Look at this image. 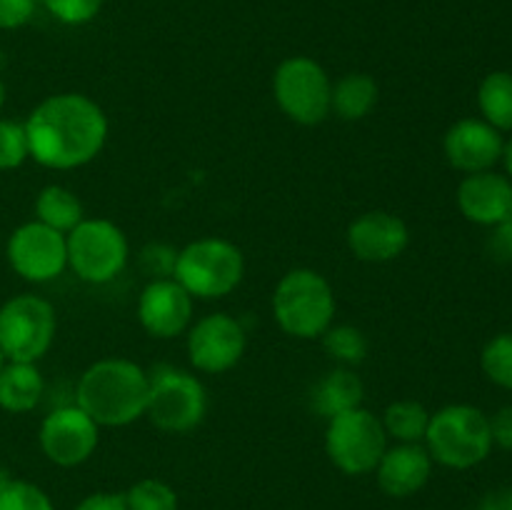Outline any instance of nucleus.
I'll return each mask as SVG.
<instances>
[{
	"label": "nucleus",
	"instance_id": "nucleus-1",
	"mask_svg": "<svg viewBox=\"0 0 512 510\" xmlns=\"http://www.w3.org/2000/svg\"><path fill=\"white\" fill-rule=\"evenodd\" d=\"M30 158L50 170L83 168L95 160L108 140V118L83 93L45 98L25 120Z\"/></svg>",
	"mask_w": 512,
	"mask_h": 510
},
{
	"label": "nucleus",
	"instance_id": "nucleus-2",
	"mask_svg": "<svg viewBox=\"0 0 512 510\" xmlns=\"http://www.w3.org/2000/svg\"><path fill=\"white\" fill-rule=\"evenodd\" d=\"M150 378L138 363L103 358L90 365L75 388V405L105 428H123L143 418Z\"/></svg>",
	"mask_w": 512,
	"mask_h": 510
},
{
	"label": "nucleus",
	"instance_id": "nucleus-3",
	"mask_svg": "<svg viewBox=\"0 0 512 510\" xmlns=\"http://www.w3.org/2000/svg\"><path fill=\"white\" fill-rule=\"evenodd\" d=\"M423 443L433 463L453 470L475 468L495 448L490 418L480 408L465 403L445 405L438 413H430Z\"/></svg>",
	"mask_w": 512,
	"mask_h": 510
},
{
	"label": "nucleus",
	"instance_id": "nucleus-4",
	"mask_svg": "<svg viewBox=\"0 0 512 510\" xmlns=\"http://www.w3.org/2000/svg\"><path fill=\"white\" fill-rule=\"evenodd\" d=\"M273 315L280 330L293 338H320L333 325L335 293L328 280L310 268L288 270L273 293Z\"/></svg>",
	"mask_w": 512,
	"mask_h": 510
},
{
	"label": "nucleus",
	"instance_id": "nucleus-5",
	"mask_svg": "<svg viewBox=\"0 0 512 510\" xmlns=\"http://www.w3.org/2000/svg\"><path fill=\"white\" fill-rule=\"evenodd\" d=\"M245 275V258L225 238H200L185 245L175 258L173 278L193 298H223L233 293Z\"/></svg>",
	"mask_w": 512,
	"mask_h": 510
},
{
	"label": "nucleus",
	"instance_id": "nucleus-6",
	"mask_svg": "<svg viewBox=\"0 0 512 510\" xmlns=\"http://www.w3.org/2000/svg\"><path fill=\"white\" fill-rule=\"evenodd\" d=\"M65 243H68V268L85 283H110L128 265V238L113 220H80L65 235Z\"/></svg>",
	"mask_w": 512,
	"mask_h": 510
},
{
	"label": "nucleus",
	"instance_id": "nucleus-7",
	"mask_svg": "<svg viewBox=\"0 0 512 510\" xmlns=\"http://www.w3.org/2000/svg\"><path fill=\"white\" fill-rule=\"evenodd\" d=\"M385 448H388V435H385L383 423L363 405L328 420L325 453L330 463L345 475L373 473Z\"/></svg>",
	"mask_w": 512,
	"mask_h": 510
},
{
	"label": "nucleus",
	"instance_id": "nucleus-8",
	"mask_svg": "<svg viewBox=\"0 0 512 510\" xmlns=\"http://www.w3.org/2000/svg\"><path fill=\"white\" fill-rule=\"evenodd\" d=\"M333 80L318 60L293 55L283 60L273 75V95L278 108L298 125H318L330 115Z\"/></svg>",
	"mask_w": 512,
	"mask_h": 510
},
{
	"label": "nucleus",
	"instance_id": "nucleus-9",
	"mask_svg": "<svg viewBox=\"0 0 512 510\" xmlns=\"http://www.w3.org/2000/svg\"><path fill=\"white\" fill-rule=\"evenodd\" d=\"M55 340V308L33 293L0 305V350L5 360L38 363Z\"/></svg>",
	"mask_w": 512,
	"mask_h": 510
},
{
	"label": "nucleus",
	"instance_id": "nucleus-10",
	"mask_svg": "<svg viewBox=\"0 0 512 510\" xmlns=\"http://www.w3.org/2000/svg\"><path fill=\"white\" fill-rule=\"evenodd\" d=\"M148 408L145 415L165 433H188L203 423L208 395L195 375L175 368H158L148 375Z\"/></svg>",
	"mask_w": 512,
	"mask_h": 510
},
{
	"label": "nucleus",
	"instance_id": "nucleus-11",
	"mask_svg": "<svg viewBox=\"0 0 512 510\" xmlns=\"http://www.w3.org/2000/svg\"><path fill=\"white\" fill-rule=\"evenodd\" d=\"M8 263L28 283H48L68 268L65 233L48 228L40 220H30L13 230L8 238Z\"/></svg>",
	"mask_w": 512,
	"mask_h": 510
},
{
	"label": "nucleus",
	"instance_id": "nucleus-12",
	"mask_svg": "<svg viewBox=\"0 0 512 510\" xmlns=\"http://www.w3.org/2000/svg\"><path fill=\"white\" fill-rule=\"evenodd\" d=\"M248 345L243 323L228 313H210L188 330V358L200 373H228Z\"/></svg>",
	"mask_w": 512,
	"mask_h": 510
},
{
	"label": "nucleus",
	"instance_id": "nucleus-13",
	"mask_svg": "<svg viewBox=\"0 0 512 510\" xmlns=\"http://www.w3.org/2000/svg\"><path fill=\"white\" fill-rule=\"evenodd\" d=\"M100 425L78 405H63L45 415L40 425V448L50 463L75 468L98 448Z\"/></svg>",
	"mask_w": 512,
	"mask_h": 510
},
{
	"label": "nucleus",
	"instance_id": "nucleus-14",
	"mask_svg": "<svg viewBox=\"0 0 512 510\" xmlns=\"http://www.w3.org/2000/svg\"><path fill=\"white\" fill-rule=\"evenodd\" d=\"M445 160L465 175L493 170L503 160L505 138L483 118H463L443 138Z\"/></svg>",
	"mask_w": 512,
	"mask_h": 510
},
{
	"label": "nucleus",
	"instance_id": "nucleus-15",
	"mask_svg": "<svg viewBox=\"0 0 512 510\" xmlns=\"http://www.w3.org/2000/svg\"><path fill=\"white\" fill-rule=\"evenodd\" d=\"M138 320L153 338H175L193 320V295L175 278L150 280L138 298Z\"/></svg>",
	"mask_w": 512,
	"mask_h": 510
},
{
	"label": "nucleus",
	"instance_id": "nucleus-16",
	"mask_svg": "<svg viewBox=\"0 0 512 510\" xmlns=\"http://www.w3.org/2000/svg\"><path fill=\"white\" fill-rule=\"evenodd\" d=\"M348 248L363 263H390L400 258L410 243V230L400 215L388 210H368L348 225Z\"/></svg>",
	"mask_w": 512,
	"mask_h": 510
},
{
	"label": "nucleus",
	"instance_id": "nucleus-17",
	"mask_svg": "<svg viewBox=\"0 0 512 510\" xmlns=\"http://www.w3.org/2000/svg\"><path fill=\"white\" fill-rule=\"evenodd\" d=\"M455 200L465 220L493 228L512 218V180L495 170L465 175L460 180Z\"/></svg>",
	"mask_w": 512,
	"mask_h": 510
},
{
	"label": "nucleus",
	"instance_id": "nucleus-18",
	"mask_svg": "<svg viewBox=\"0 0 512 510\" xmlns=\"http://www.w3.org/2000/svg\"><path fill=\"white\" fill-rule=\"evenodd\" d=\"M378 485L390 498H410L425 488L433 473V458L423 443H398L385 448L378 468Z\"/></svg>",
	"mask_w": 512,
	"mask_h": 510
},
{
	"label": "nucleus",
	"instance_id": "nucleus-19",
	"mask_svg": "<svg viewBox=\"0 0 512 510\" xmlns=\"http://www.w3.org/2000/svg\"><path fill=\"white\" fill-rule=\"evenodd\" d=\"M363 398L365 385L360 375L340 365V368H333L315 383L313 393H310V405H313L315 413L330 420L335 415L345 413V410L360 408Z\"/></svg>",
	"mask_w": 512,
	"mask_h": 510
},
{
	"label": "nucleus",
	"instance_id": "nucleus-20",
	"mask_svg": "<svg viewBox=\"0 0 512 510\" xmlns=\"http://www.w3.org/2000/svg\"><path fill=\"white\" fill-rule=\"evenodd\" d=\"M43 390L38 365L5 360L0 368V408L8 413H30L43 398Z\"/></svg>",
	"mask_w": 512,
	"mask_h": 510
},
{
	"label": "nucleus",
	"instance_id": "nucleus-21",
	"mask_svg": "<svg viewBox=\"0 0 512 510\" xmlns=\"http://www.w3.org/2000/svg\"><path fill=\"white\" fill-rule=\"evenodd\" d=\"M378 83L368 73H348L333 83L330 93V113L338 115L340 120H363L370 110L378 105Z\"/></svg>",
	"mask_w": 512,
	"mask_h": 510
},
{
	"label": "nucleus",
	"instance_id": "nucleus-22",
	"mask_svg": "<svg viewBox=\"0 0 512 510\" xmlns=\"http://www.w3.org/2000/svg\"><path fill=\"white\" fill-rule=\"evenodd\" d=\"M35 220L68 235L83 218V203L65 185H45L35 198Z\"/></svg>",
	"mask_w": 512,
	"mask_h": 510
},
{
	"label": "nucleus",
	"instance_id": "nucleus-23",
	"mask_svg": "<svg viewBox=\"0 0 512 510\" xmlns=\"http://www.w3.org/2000/svg\"><path fill=\"white\" fill-rule=\"evenodd\" d=\"M478 108L485 123L500 133H512V73L493 70L480 80Z\"/></svg>",
	"mask_w": 512,
	"mask_h": 510
},
{
	"label": "nucleus",
	"instance_id": "nucleus-24",
	"mask_svg": "<svg viewBox=\"0 0 512 510\" xmlns=\"http://www.w3.org/2000/svg\"><path fill=\"white\" fill-rule=\"evenodd\" d=\"M383 430L395 443H423L428 433L430 413L418 400H395L385 408Z\"/></svg>",
	"mask_w": 512,
	"mask_h": 510
},
{
	"label": "nucleus",
	"instance_id": "nucleus-25",
	"mask_svg": "<svg viewBox=\"0 0 512 510\" xmlns=\"http://www.w3.org/2000/svg\"><path fill=\"white\" fill-rule=\"evenodd\" d=\"M320 338H323L325 353L345 368L360 365L368 355V338L355 325H330Z\"/></svg>",
	"mask_w": 512,
	"mask_h": 510
},
{
	"label": "nucleus",
	"instance_id": "nucleus-26",
	"mask_svg": "<svg viewBox=\"0 0 512 510\" xmlns=\"http://www.w3.org/2000/svg\"><path fill=\"white\" fill-rule=\"evenodd\" d=\"M485 378L498 388L512 390V333H500L490 340L480 355Z\"/></svg>",
	"mask_w": 512,
	"mask_h": 510
},
{
	"label": "nucleus",
	"instance_id": "nucleus-27",
	"mask_svg": "<svg viewBox=\"0 0 512 510\" xmlns=\"http://www.w3.org/2000/svg\"><path fill=\"white\" fill-rule=\"evenodd\" d=\"M128 510H178V495L168 483L155 478H143L123 493Z\"/></svg>",
	"mask_w": 512,
	"mask_h": 510
},
{
	"label": "nucleus",
	"instance_id": "nucleus-28",
	"mask_svg": "<svg viewBox=\"0 0 512 510\" xmlns=\"http://www.w3.org/2000/svg\"><path fill=\"white\" fill-rule=\"evenodd\" d=\"M0 510H55L43 488L28 480L0 478Z\"/></svg>",
	"mask_w": 512,
	"mask_h": 510
},
{
	"label": "nucleus",
	"instance_id": "nucleus-29",
	"mask_svg": "<svg viewBox=\"0 0 512 510\" xmlns=\"http://www.w3.org/2000/svg\"><path fill=\"white\" fill-rule=\"evenodd\" d=\"M30 158L25 125L15 120H0V170H15Z\"/></svg>",
	"mask_w": 512,
	"mask_h": 510
},
{
	"label": "nucleus",
	"instance_id": "nucleus-30",
	"mask_svg": "<svg viewBox=\"0 0 512 510\" xmlns=\"http://www.w3.org/2000/svg\"><path fill=\"white\" fill-rule=\"evenodd\" d=\"M55 20L65 25H85L100 13L105 0H43Z\"/></svg>",
	"mask_w": 512,
	"mask_h": 510
},
{
	"label": "nucleus",
	"instance_id": "nucleus-31",
	"mask_svg": "<svg viewBox=\"0 0 512 510\" xmlns=\"http://www.w3.org/2000/svg\"><path fill=\"white\" fill-rule=\"evenodd\" d=\"M175 258H178V253L173 248H168L163 243H153L148 248H143V253H140V265L150 275V280L173 278Z\"/></svg>",
	"mask_w": 512,
	"mask_h": 510
},
{
	"label": "nucleus",
	"instance_id": "nucleus-32",
	"mask_svg": "<svg viewBox=\"0 0 512 510\" xmlns=\"http://www.w3.org/2000/svg\"><path fill=\"white\" fill-rule=\"evenodd\" d=\"M35 0H0V30H18L30 23Z\"/></svg>",
	"mask_w": 512,
	"mask_h": 510
},
{
	"label": "nucleus",
	"instance_id": "nucleus-33",
	"mask_svg": "<svg viewBox=\"0 0 512 510\" xmlns=\"http://www.w3.org/2000/svg\"><path fill=\"white\" fill-rule=\"evenodd\" d=\"M485 248L495 263H512V218L490 228Z\"/></svg>",
	"mask_w": 512,
	"mask_h": 510
},
{
	"label": "nucleus",
	"instance_id": "nucleus-34",
	"mask_svg": "<svg viewBox=\"0 0 512 510\" xmlns=\"http://www.w3.org/2000/svg\"><path fill=\"white\" fill-rule=\"evenodd\" d=\"M490 433H493V445L512 453V405H505L490 418Z\"/></svg>",
	"mask_w": 512,
	"mask_h": 510
},
{
	"label": "nucleus",
	"instance_id": "nucleus-35",
	"mask_svg": "<svg viewBox=\"0 0 512 510\" xmlns=\"http://www.w3.org/2000/svg\"><path fill=\"white\" fill-rule=\"evenodd\" d=\"M75 510H128V505H125V498L120 493H93L80 500Z\"/></svg>",
	"mask_w": 512,
	"mask_h": 510
},
{
	"label": "nucleus",
	"instance_id": "nucleus-36",
	"mask_svg": "<svg viewBox=\"0 0 512 510\" xmlns=\"http://www.w3.org/2000/svg\"><path fill=\"white\" fill-rule=\"evenodd\" d=\"M478 510H512V488H495L478 503Z\"/></svg>",
	"mask_w": 512,
	"mask_h": 510
},
{
	"label": "nucleus",
	"instance_id": "nucleus-37",
	"mask_svg": "<svg viewBox=\"0 0 512 510\" xmlns=\"http://www.w3.org/2000/svg\"><path fill=\"white\" fill-rule=\"evenodd\" d=\"M503 160H505V170H508V178L512 180V135L510 140L505 143V153H503Z\"/></svg>",
	"mask_w": 512,
	"mask_h": 510
},
{
	"label": "nucleus",
	"instance_id": "nucleus-38",
	"mask_svg": "<svg viewBox=\"0 0 512 510\" xmlns=\"http://www.w3.org/2000/svg\"><path fill=\"white\" fill-rule=\"evenodd\" d=\"M3 105H5V85L3 80H0V110H3Z\"/></svg>",
	"mask_w": 512,
	"mask_h": 510
},
{
	"label": "nucleus",
	"instance_id": "nucleus-39",
	"mask_svg": "<svg viewBox=\"0 0 512 510\" xmlns=\"http://www.w3.org/2000/svg\"><path fill=\"white\" fill-rule=\"evenodd\" d=\"M5 365V355H3V350H0V368H3Z\"/></svg>",
	"mask_w": 512,
	"mask_h": 510
}]
</instances>
